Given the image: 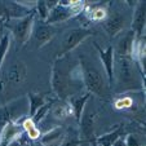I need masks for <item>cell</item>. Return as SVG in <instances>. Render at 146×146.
Returning <instances> with one entry per match:
<instances>
[{"label": "cell", "mask_w": 146, "mask_h": 146, "mask_svg": "<svg viewBox=\"0 0 146 146\" xmlns=\"http://www.w3.org/2000/svg\"><path fill=\"white\" fill-rule=\"evenodd\" d=\"M79 66L82 70L83 84L86 87L87 92L89 94H96L100 98L108 100L110 97V86H109L108 79H105L104 75L93 65H91V62L84 56H80Z\"/></svg>", "instance_id": "cell-3"}, {"label": "cell", "mask_w": 146, "mask_h": 146, "mask_svg": "<svg viewBox=\"0 0 146 146\" xmlns=\"http://www.w3.org/2000/svg\"><path fill=\"white\" fill-rule=\"evenodd\" d=\"M50 86L61 101H67L70 97L80 94L84 86L80 66L76 65L74 69H69L64 64V57L57 58L52 67Z\"/></svg>", "instance_id": "cell-1"}, {"label": "cell", "mask_w": 146, "mask_h": 146, "mask_svg": "<svg viewBox=\"0 0 146 146\" xmlns=\"http://www.w3.org/2000/svg\"><path fill=\"white\" fill-rule=\"evenodd\" d=\"M27 78V67H26L25 62L22 61H16L7 70L5 76L0 78V82H3L5 87L8 88L9 84L12 86H18L22 84Z\"/></svg>", "instance_id": "cell-10"}, {"label": "cell", "mask_w": 146, "mask_h": 146, "mask_svg": "<svg viewBox=\"0 0 146 146\" xmlns=\"http://www.w3.org/2000/svg\"><path fill=\"white\" fill-rule=\"evenodd\" d=\"M53 102H54V101H52V100H48L44 105L41 106V108L39 109V110L36 111L35 114H34V116H31V120L34 121V124H35L36 127H38V124L48 115V113H49V109H50V106H52Z\"/></svg>", "instance_id": "cell-22"}, {"label": "cell", "mask_w": 146, "mask_h": 146, "mask_svg": "<svg viewBox=\"0 0 146 146\" xmlns=\"http://www.w3.org/2000/svg\"><path fill=\"white\" fill-rule=\"evenodd\" d=\"M124 141H125L127 146H145V138H142V136L136 135V133L127 135Z\"/></svg>", "instance_id": "cell-23"}, {"label": "cell", "mask_w": 146, "mask_h": 146, "mask_svg": "<svg viewBox=\"0 0 146 146\" xmlns=\"http://www.w3.org/2000/svg\"><path fill=\"white\" fill-rule=\"evenodd\" d=\"M34 146H41L40 143H34Z\"/></svg>", "instance_id": "cell-28"}, {"label": "cell", "mask_w": 146, "mask_h": 146, "mask_svg": "<svg viewBox=\"0 0 146 146\" xmlns=\"http://www.w3.org/2000/svg\"><path fill=\"white\" fill-rule=\"evenodd\" d=\"M91 143H92V146H98V145H97V143H96V141H94V138L91 141Z\"/></svg>", "instance_id": "cell-27"}, {"label": "cell", "mask_w": 146, "mask_h": 146, "mask_svg": "<svg viewBox=\"0 0 146 146\" xmlns=\"http://www.w3.org/2000/svg\"><path fill=\"white\" fill-rule=\"evenodd\" d=\"M121 135H123V127L115 125V128H114L113 131L94 138V141H96V143L98 146H113V143L115 142L118 138H120Z\"/></svg>", "instance_id": "cell-17"}, {"label": "cell", "mask_w": 146, "mask_h": 146, "mask_svg": "<svg viewBox=\"0 0 146 146\" xmlns=\"http://www.w3.org/2000/svg\"><path fill=\"white\" fill-rule=\"evenodd\" d=\"M11 43H12V35L8 33L1 34L0 36V70L3 66V62L7 57V53H8L9 48H11Z\"/></svg>", "instance_id": "cell-21"}, {"label": "cell", "mask_w": 146, "mask_h": 146, "mask_svg": "<svg viewBox=\"0 0 146 146\" xmlns=\"http://www.w3.org/2000/svg\"><path fill=\"white\" fill-rule=\"evenodd\" d=\"M97 52H98V56L101 58L102 64H104V67H105L106 71V79L109 82V86L111 87V83H113V67H114V57H115V53H114V48L113 45H109L105 50L101 49L97 44H94Z\"/></svg>", "instance_id": "cell-14"}, {"label": "cell", "mask_w": 146, "mask_h": 146, "mask_svg": "<svg viewBox=\"0 0 146 146\" xmlns=\"http://www.w3.org/2000/svg\"><path fill=\"white\" fill-rule=\"evenodd\" d=\"M110 11L108 9V16L102 21L104 30L110 36H116L127 29V26L131 23V17L128 13V9H131L128 5L120 3V1H114L109 4Z\"/></svg>", "instance_id": "cell-4"}, {"label": "cell", "mask_w": 146, "mask_h": 146, "mask_svg": "<svg viewBox=\"0 0 146 146\" xmlns=\"http://www.w3.org/2000/svg\"><path fill=\"white\" fill-rule=\"evenodd\" d=\"M115 93H125L129 91H140L143 88L142 74L138 72V66L129 56L114 57L113 83Z\"/></svg>", "instance_id": "cell-2"}, {"label": "cell", "mask_w": 146, "mask_h": 146, "mask_svg": "<svg viewBox=\"0 0 146 146\" xmlns=\"http://www.w3.org/2000/svg\"><path fill=\"white\" fill-rule=\"evenodd\" d=\"M30 114L27 96L14 98L5 105L0 106V133L8 123H21Z\"/></svg>", "instance_id": "cell-5"}, {"label": "cell", "mask_w": 146, "mask_h": 146, "mask_svg": "<svg viewBox=\"0 0 146 146\" xmlns=\"http://www.w3.org/2000/svg\"><path fill=\"white\" fill-rule=\"evenodd\" d=\"M36 16H39V19L41 21H45L48 18V14H49V9H48L45 1H36Z\"/></svg>", "instance_id": "cell-24"}, {"label": "cell", "mask_w": 146, "mask_h": 146, "mask_svg": "<svg viewBox=\"0 0 146 146\" xmlns=\"http://www.w3.org/2000/svg\"><path fill=\"white\" fill-rule=\"evenodd\" d=\"M132 104L133 102L129 97H123V98H118L115 101V108L116 109H131Z\"/></svg>", "instance_id": "cell-25"}, {"label": "cell", "mask_w": 146, "mask_h": 146, "mask_svg": "<svg viewBox=\"0 0 146 146\" xmlns=\"http://www.w3.org/2000/svg\"><path fill=\"white\" fill-rule=\"evenodd\" d=\"M57 31L58 30L53 25H48L45 21H41L39 18L36 21V17H35L33 33H31V39H33L34 44L36 45V48H41L44 47L45 44H48L54 38Z\"/></svg>", "instance_id": "cell-9"}, {"label": "cell", "mask_w": 146, "mask_h": 146, "mask_svg": "<svg viewBox=\"0 0 146 146\" xmlns=\"http://www.w3.org/2000/svg\"><path fill=\"white\" fill-rule=\"evenodd\" d=\"M21 124H22L25 133L27 135V137L30 138L31 141H36V140L40 138V136H41L40 131H39V128L34 124V121L31 120L30 116H27V118L23 119V120L21 121Z\"/></svg>", "instance_id": "cell-20"}, {"label": "cell", "mask_w": 146, "mask_h": 146, "mask_svg": "<svg viewBox=\"0 0 146 146\" xmlns=\"http://www.w3.org/2000/svg\"><path fill=\"white\" fill-rule=\"evenodd\" d=\"M91 35H93V30L87 27H76L66 31L65 35L62 36V43H61V48L57 53V58L65 57L66 54H69L71 50L78 48Z\"/></svg>", "instance_id": "cell-7"}, {"label": "cell", "mask_w": 146, "mask_h": 146, "mask_svg": "<svg viewBox=\"0 0 146 146\" xmlns=\"http://www.w3.org/2000/svg\"><path fill=\"white\" fill-rule=\"evenodd\" d=\"M89 97H91V94L88 92H86V93H80V94H76V96H72L67 100V102L70 104V106L72 109L74 118L78 123H79L80 118H82V114L84 111V109H86L87 102L89 101Z\"/></svg>", "instance_id": "cell-16"}, {"label": "cell", "mask_w": 146, "mask_h": 146, "mask_svg": "<svg viewBox=\"0 0 146 146\" xmlns=\"http://www.w3.org/2000/svg\"><path fill=\"white\" fill-rule=\"evenodd\" d=\"M113 146H127V145H125V141H124V138L120 137V138H118V140H116L115 142L113 143Z\"/></svg>", "instance_id": "cell-26"}, {"label": "cell", "mask_w": 146, "mask_h": 146, "mask_svg": "<svg viewBox=\"0 0 146 146\" xmlns=\"http://www.w3.org/2000/svg\"><path fill=\"white\" fill-rule=\"evenodd\" d=\"M86 16L89 21L100 22L104 21L108 16V7L106 5H92L86 9Z\"/></svg>", "instance_id": "cell-18"}, {"label": "cell", "mask_w": 146, "mask_h": 146, "mask_svg": "<svg viewBox=\"0 0 146 146\" xmlns=\"http://www.w3.org/2000/svg\"><path fill=\"white\" fill-rule=\"evenodd\" d=\"M27 98H29V105H30V114H29L30 118L34 116V114L48 101L47 97L40 93H29Z\"/></svg>", "instance_id": "cell-19"}, {"label": "cell", "mask_w": 146, "mask_h": 146, "mask_svg": "<svg viewBox=\"0 0 146 146\" xmlns=\"http://www.w3.org/2000/svg\"><path fill=\"white\" fill-rule=\"evenodd\" d=\"M135 39H136V35L132 30L125 31L124 35H121L118 39V43H116L115 47H113L114 53L116 56H129L131 57V52H132Z\"/></svg>", "instance_id": "cell-15"}, {"label": "cell", "mask_w": 146, "mask_h": 146, "mask_svg": "<svg viewBox=\"0 0 146 146\" xmlns=\"http://www.w3.org/2000/svg\"><path fill=\"white\" fill-rule=\"evenodd\" d=\"M84 9V1H71L70 5H57L49 11V14H48V18L45 19V22L48 25H53L60 22H65L67 19L72 18V17L80 14Z\"/></svg>", "instance_id": "cell-8"}, {"label": "cell", "mask_w": 146, "mask_h": 146, "mask_svg": "<svg viewBox=\"0 0 146 146\" xmlns=\"http://www.w3.org/2000/svg\"><path fill=\"white\" fill-rule=\"evenodd\" d=\"M35 11L31 14L22 18H14V19H7L4 23L7 30L12 35V38L17 41V44L25 45L31 39V33H33L34 22H35Z\"/></svg>", "instance_id": "cell-6"}, {"label": "cell", "mask_w": 146, "mask_h": 146, "mask_svg": "<svg viewBox=\"0 0 146 146\" xmlns=\"http://www.w3.org/2000/svg\"><path fill=\"white\" fill-rule=\"evenodd\" d=\"M146 22V3L145 1H137L135 7L133 14L131 17V30L135 33L136 38L143 36Z\"/></svg>", "instance_id": "cell-11"}, {"label": "cell", "mask_w": 146, "mask_h": 146, "mask_svg": "<svg viewBox=\"0 0 146 146\" xmlns=\"http://www.w3.org/2000/svg\"><path fill=\"white\" fill-rule=\"evenodd\" d=\"M96 120H97V113L92 110H86L83 111L82 118L79 120L80 124V138L84 140H93L94 137V128H96Z\"/></svg>", "instance_id": "cell-13"}, {"label": "cell", "mask_w": 146, "mask_h": 146, "mask_svg": "<svg viewBox=\"0 0 146 146\" xmlns=\"http://www.w3.org/2000/svg\"><path fill=\"white\" fill-rule=\"evenodd\" d=\"M67 132H69L67 127H64V125L56 127L48 131L47 133H43L39 138V143L41 146H61L66 140Z\"/></svg>", "instance_id": "cell-12"}]
</instances>
